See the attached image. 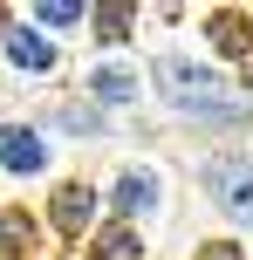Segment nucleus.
<instances>
[{"mask_svg": "<svg viewBox=\"0 0 253 260\" xmlns=\"http://www.w3.org/2000/svg\"><path fill=\"white\" fill-rule=\"evenodd\" d=\"M212 192H219V206H226L233 219H253V171L219 165V171H212Z\"/></svg>", "mask_w": 253, "mask_h": 260, "instance_id": "obj_1", "label": "nucleus"}, {"mask_svg": "<svg viewBox=\"0 0 253 260\" xmlns=\"http://www.w3.org/2000/svg\"><path fill=\"white\" fill-rule=\"evenodd\" d=\"M41 157H48V151H41L34 130H0V165H7V171H41Z\"/></svg>", "mask_w": 253, "mask_h": 260, "instance_id": "obj_2", "label": "nucleus"}, {"mask_svg": "<svg viewBox=\"0 0 253 260\" xmlns=\"http://www.w3.org/2000/svg\"><path fill=\"white\" fill-rule=\"evenodd\" d=\"M158 82H164V89H178V103H199V96H212V76H205V69H192V62H164V69H158Z\"/></svg>", "mask_w": 253, "mask_h": 260, "instance_id": "obj_3", "label": "nucleus"}, {"mask_svg": "<svg viewBox=\"0 0 253 260\" xmlns=\"http://www.w3.org/2000/svg\"><path fill=\"white\" fill-rule=\"evenodd\" d=\"M117 199H123V212H144L151 199H158V185H151V178H123V185H117Z\"/></svg>", "mask_w": 253, "mask_h": 260, "instance_id": "obj_4", "label": "nucleus"}, {"mask_svg": "<svg viewBox=\"0 0 253 260\" xmlns=\"http://www.w3.org/2000/svg\"><path fill=\"white\" fill-rule=\"evenodd\" d=\"M14 62H27V69H41V62H48V41H34V35H21V41H14Z\"/></svg>", "mask_w": 253, "mask_h": 260, "instance_id": "obj_5", "label": "nucleus"}, {"mask_svg": "<svg viewBox=\"0 0 253 260\" xmlns=\"http://www.w3.org/2000/svg\"><path fill=\"white\" fill-rule=\"evenodd\" d=\"M96 89H103L110 103H123V96H130V76H123V69H103V76H96Z\"/></svg>", "mask_w": 253, "mask_h": 260, "instance_id": "obj_6", "label": "nucleus"}]
</instances>
